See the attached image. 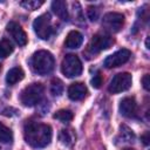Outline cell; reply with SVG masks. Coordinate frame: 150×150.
I'll return each instance as SVG.
<instances>
[{"label": "cell", "mask_w": 150, "mask_h": 150, "mask_svg": "<svg viewBox=\"0 0 150 150\" xmlns=\"http://www.w3.org/2000/svg\"><path fill=\"white\" fill-rule=\"evenodd\" d=\"M52 128L48 124L29 121L25 124L23 137L28 145L35 149H41L47 146L52 141Z\"/></svg>", "instance_id": "obj_1"}, {"label": "cell", "mask_w": 150, "mask_h": 150, "mask_svg": "<svg viewBox=\"0 0 150 150\" xmlns=\"http://www.w3.org/2000/svg\"><path fill=\"white\" fill-rule=\"evenodd\" d=\"M29 66L32 70L38 75H47L53 71L55 66V60L52 53L48 50H38L35 52L30 60Z\"/></svg>", "instance_id": "obj_2"}, {"label": "cell", "mask_w": 150, "mask_h": 150, "mask_svg": "<svg viewBox=\"0 0 150 150\" xmlns=\"http://www.w3.org/2000/svg\"><path fill=\"white\" fill-rule=\"evenodd\" d=\"M43 91H45V88L41 83L35 82V83L28 84L20 93V96H19L20 102L25 107H34L41 102L43 97Z\"/></svg>", "instance_id": "obj_3"}, {"label": "cell", "mask_w": 150, "mask_h": 150, "mask_svg": "<svg viewBox=\"0 0 150 150\" xmlns=\"http://www.w3.org/2000/svg\"><path fill=\"white\" fill-rule=\"evenodd\" d=\"M61 71L67 77H76L82 73V62L75 54H68L61 63Z\"/></svg>", "instance_id": "obj_4"}, {"label": "cell", "mask_w": 150, "mask_h": 150, "mask_svg": "<svg viewBox=\"0 0 150 150\" xmlns=\"http://www.w3.org/2000/svg\"><path fill=\"white\" fill-rule=\"evenodd\" d=\"M33 28H34L35 34L40 39L48 40L50 38V35L53 34L50 15L48 13H45V14H41L40 16H38L33 22Z\"/></svg>", "instance_id": "obj_5"}, {"label": "cell", "mask_w": 150, "mask_h": 150, "mask_svg": "<svg viewBox=\"0 0 150 150\" xmlns=\"http://www.w3.org/2000/svg\"><path fill=\"white\" fill-rule=\"evenodd\" d=\"M131 83H132V77L129 73L116 74L110 81L108 91L111 94H118V93L125 91L131 87Z\"/></svg>", "instance_id": "obj_6"}, {"label": "cell", "mask_w": 150, "mask_h": 150, "mask_svg": "<svg viewBox=\"0 0 150 150\" xmlns=\"http://www.w3.org/2000/svg\"><path fill=\"white\" fill-rule=\"evenodd\" d=\"M124 25V15L117 12L107 13L103 16L102 26L109 33H117Z\"/></svg>", "instance_id": "obj_7"}, {"label": "cell", "mask_w": 150, "mask_h": 150, "mask_svg": "<svg viewBox=\"0 0 150 150\" xmlns=\"http://www.w3.org/2000/svg\"><path fill=\"white\" fill-rule=\"evenodd\" d=\"M112 43H114V40L110 35L104 34V33H97L91 38L89 46H88V50L91 54H96V53L108 49Z\"/></svg>", "instance_id": "obj_8"}, {"label": "cell", "mask_w": 150, "mask_h": 150, "mask_svg": "<svg viewBox=\"0 0 150 150\" xmlns=\"http://www.w3.org/2000/svg\"><path fill=\"white\" fill-rule=\"evenodd\" d=\"M130 56H131V52L127 48H122V49L117 50L116 53L109 55L104 60L103 64L105 68H116V67H120V66L124 64L125 62H128Z\"/></svg>", "instance_id": "obj_9"}, {"label": "cell", "mask_w": 150, "mask_h": 150, "mask_svg": "<svg viewBox=\"0 0 150 150\" xmlns=\"http://www.w3.org/2000/svg\"><path fill=\"white\" fill-rule=\"evenodd\" d=\"M6 29L20 47H23L27 45V41H28L27 34L25 33V30L22 29V27L19 23H16L15 21H11L7 23Z\"/></svg>", "instance_id": "obj_10"}, {"label": "cell", "mask_w": 150, "mask_h": 150, "mask_svg": "<svg viewBox=\"0 0 150 150\" xmlns=\"http://www.w3.org/2000/svg\"><path fill=\"white\" fill-rule=\"evenodd\" d=\"M120 112L124 117H135L137 115V103L134 97H124L120 102Z\"/></svg>", "instance_id": "obj_11"}, {"label": "cell", "mask_w": 150, "mask_h": 150, "mask_svg": "<svg viewBox=\"0 0 150 150\" xmlns=\"http://www.w3.org/2000/svg\"><path fill=\"white\" fill-rule=\"evenodd\" d=\"M88 90L87 87L81 82H75L68 88V97L73 101H81L86 97Z\"/></svg>", "instance_id": "obj_12"}, {"label": "cell", "mask_w": 150, "mask_h": 150, "mask_svg": "<svg viewBox=\"0 0 150 150\" xmlns=\"http://www.w3.org/2000/svg\"><path fill=\"white\" fill-rule=\"evenodd\" d=\"M83 42V35L77 30H70L66 38L64 46L69 49H76L79 48Z\"/></svg>", "instance_id": "obj_13"}, {"label": "cell", "mask_w": 150, "mask_h": 150, "mask_svg": "<svg viewBox=\"0 0 150 150\" xmlns=\"http://www.w3.org/2000/svg\"><path fill=\"white\" fill-rule=\"evenodd\" d=\"M52 9L53 12L63 21H67L69 19V14H68V9H67V4L66 1L62 0H56L52 2Z\"/></svg>", "instance_id": "obj_14"}, {"label": "cell", "mask_w": 150, "mask_h": 150, "mask_svg": "<svg viewBox=\"0 0 150 150\" xmlns=\"http://www.w3.org/2000/svg\"><path fill=\"white\" fill-rule=\"evenodd\" d=\"M134 139H135L134 131L129 127H127L125 124L121 125L120 127V134L116 138V141H117L116 143H131V142H134Z\"/></svg>", "instance_id": "obj_15"}, {"label": "cell", "mask_w": 150, "mask_h": 150, "mask_svg": "<svg viewBox=\"0 0 150 150\" xmlns=\"http://www.w3.org/2000/svg\"><path fill=\"white\" fill-rule=\"evenodd\" d=\"M25 76V73L23 70L20 68V67H14L12 69H9L7 71V75H6V82L9 84V86H13L15 84L16 82L21 81Z\"/></svg>", "instance_id": "obj_16"}, {"label": "cell", "mask_w": 150, "mask_h": 150, "mask_svg": "<svg viewBox=\"0 0 150 150\" xmlns=\"http://www.w3.org/2000/svg\"><path fill=\"white\" fill-rule=\"evenodd\" d=\"M76 135L71 129H62L59 134V139L62 144H64L66 146H70L73 145V143L75 142Z\"/></svg>", "instance_id": "obj_17"}, {"label": "cell", "mask_w": 150, "mask_h": 150, "mask_svg": "<svg viewBox=\"0 0 150 150\" xmlns=\"http://www.w3.org/2000/svg\"><path fill=\"white\" fill-rule=\"evenodd\" d=\"M13 49H14V47L8 39L0 40V57H2V59L7 57L9 54L13 53Z\"/></svg>", "instance_id": "obj_18"}, {"label": "cell", "mask_w": 150, "mask_h": 150, "mask_svg": "<svg viewBox=\"0 0 150 150\" xmlns=\"http://www.w3.org/2000/svg\"><path fill=\"white\" fill-rule=\"evenodd\" d=\"M73 117H74L73 111L71 110H68V109H61V110H59V111H56L54 114V118L55 120H59V121H61L63 123L70 122L73 120Z\"/></svg>", "instance_id": "obj_19"}, {"label": "cell", "mask_w": 150, "mask_h": 150, "mask_svg": "<svg viewBox=\"0 0 150 150\" xmlns=\"http://www.w3.org/2000/svg\"><path fill=\"white\" fill-rule=\"evenodd\" d=\"M13 141V132L12 130L6 127L5 124L0 123V142L1 143H11Z\"/></svg>", "instance_id": "obj_20"}, {"label": "cell", "mask_w": 150, "mask_h": 150, "mask_svg": "<svg viewBox=\"0 0 150 150\" xmlns=\"http://www.w3.org/2000/svg\"><path fill=\"white\" fill-rule=\"evenodd\" d=\"M50 93L53 96H61L63 93V83L59 79H54L50 83Z\"/></svg>", "instance_id": "obj_21"}, {"label": "cell", "mask_w": 150, "mask_h": 150, "mask_svg": "<svg viewBox=\"0 0 150 150\" xmlns=\"http://www.w3.org/2000/svg\"><path fill=\"white\" fill-rule=\"evenodd\" d=\"M42 4H43V1H36V0H26V1H21V2H20V5H21L23 8L28 9V11H35V9H38Z\"/></svg>", "instance_id": "obj_22"}, {"label": "cell", "mask_w": 150, "mask_h": 150, "mask_svg": "<svg viewBox=\"0 0 150 150\" xmlns=\"http://www.w3.org/2000/svg\"><path fill=\"white\" fill-rule=\"evenodd\" d=\"M87 13H88V18L90 21H96L98 19V14H100V11L97 7L95 6H89L88 9H87Z\"/></svg>", "instance_id": "obj_23"}, {"label": "cell", "mask_w": 150, "mask_h": 150, "mask_svg": "<svg viewBox=\"0 0 150 150\" xmlns=\"http://www.w3.org/2000/svg\"><path fill=\"white\" fill-rule=\"evenodd\" d=\"M102 82H103V79H102V75H101V73H100V71H97V73L93 76V79H91V81H90L91 86H93L94 88H96V89L101 87Z\"/></svg>", "instance_id": "obj_24"}, {"label": "cell", "mask_w": 150, "mask_h": 150, "mask_svg": "<svg viewBox=\"0 0 150 150\" xmlns=\"http://www.w3.org/2000/svg\"><path fill=\"white\" fill-rule=\"evenodd\" d=\"M149 79H150L149 74H145L143 76V79H142V84H143V87H144L145 90H149L150 89V81H149Z\"/></svg>", "instance_id": "obj_25"}, {"label": "cell", "mask_w": 150, "mask_h": 150, "mask_svg": "<svg viewBox=\"0 0 150 150\" xmlns=\"http://www.w3.org/2000/svg\"><path fill=\"white\" fill-rule=\"evenodd\" d=\"M141 138H142V141H143V143H144L145 145L149 144V132H145Z\"/></svg>", "instance_id": "obj_26"}, {"label": "cell", "mask_w": 150, "mask_h": 150, "mask_svg": "<svg viewBox=\"0 0 150 150\" xmlns=\"http://www.w3.org/2000/svg\"><path fill=\"white\" fill-rule=\"evenodd\" d=\"M145 46H146V48H149V38H146V41H145Z\"/></svg>", "instance_id": "obj_27"}, {"label": "cell", "mask_w": 150, "mask_h": 150, "mask_svg": "<svg viewBox=\"0 0 150 150\" xmlns=\"http://www.w3.org/2000/svg\"><path fill=\"white\" fill-rule=\"evenodd\" d=\"M124 150H134V149H124Z\"/></svg>", "instance_id": "obj_28"}, {"label": "cell", "mask_w": 150, "mask_h": 150, "mask_svg": "<svg viewBox=\"0 0 150 150\" xmlns=\"http://www.w3.org/2000/svg\"><path fill=\"white\" fill-rule=\"evenodd\" d=\"M0 70H1V64H0Z\"/></svg>", "instance_id": "obj_29"}]
</instances>
